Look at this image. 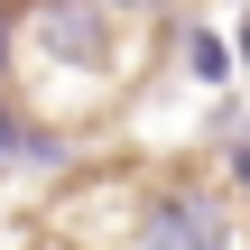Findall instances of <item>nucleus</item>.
<instances>
[{
  "label": "nucleus",
  "instance_id": "nucleus-1",
  "mask_svg": "<svg viewBox=\"0 0 250 250\" xmlns=\"http://www.w3.org/2000/svg\"><path fill=\"white\" fill-rule=\"evenodd\" d=\"M37 46L56 65H102L111 56V9L102 0H46L37 9Z\"/></svg>",
  "mask_w": 250,
  "mask_h": 250
},
{
  "label": "nucleus",
  "instance_id": "nucleus-2",
  "mask_svg": "<svg viewBox=\"0 0 250 250\" xmlns=\"http://www.w3.org/2000/svg\"><path fill=\"white\" fill-rule=\"evenodd\" d=\"M148 250H232V223H223V204H204V195H167V204H148Z\"/></svg>",
  "mask_w": 250,
  "mask_h": 250
},
{
  "label": "nucleus",
  "instance_id": "nucleus-3",
  "mask_svg": "<svg viewBox=\"0 0 250 250\" xmlns=\"http://www.w3.org/2000/svg\"><path fill=\"white\" fill-rule=\"evenodd\" d=\"M186 74H195V83H223V74H232V46H223L213 28H195V37H186Z\"/></svg>",
  "mask_w": 250,
  "mask_h": 250
},
{
  "label": "nucleus",
  "instance_id": "nucleus-4",
  "mask_svg": "<svg viewBox=\"0 0 250 250\" xmlns=\"http://www.w3.org/2000/svg\"><path fill=\"white\" fill-rule=\"evenodd\" d=\"M9 148H19V121H9V102H0V158H9Z\"/></svg>",
  "mask_w": 250,
  "mask_h": 250
},
{
  "label": "nucleus",
  "instance_id": "nucleus-5",
  "mask_svg": "<svg viewBox=\"0 0 250 250\" xmlns=\"http://www.w3.org/2000/svg\"><path fill=\"white\" fill-rule=\"evenodd\" d=\"M0 74H9V9H0Z\"/></svg>",
  "mask_w": 250,
  "mask_h": 250
},
{
  "label": "nucleus",
  "instance_id": "nucleus-6",
  "mask_svg": "<svg viewBox=\"0 0 250 250\" xmlns=\"http://www.w3.org/2000/svg\"><path fill=\"white\" fill-rule=\"evenodd\" d=\"M232 167H241V186H250V139H241V148H232Z\"/></svg>",
  "mask_w": 250,
  "mask_h": 250
},
{
  "label": "nucleus",
  "instance_id": "nucleus-7",
  "mask_svg": "<svg viewBox=\"0 0 250 250\" xmlns=\"http://www.w3.org/2000/svg\"><path fill=\"white\" fill-rule=\"evenodd\" d=\"M130 9H148V0H130Z\"/></svg>",
  "mask_w": 250,
  "mask_h": 250
}]
</instances>
